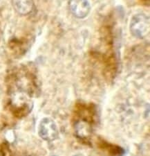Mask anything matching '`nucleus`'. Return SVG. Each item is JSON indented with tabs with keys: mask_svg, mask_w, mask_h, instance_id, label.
I'll return each instance as SVG.
<instances>
[{
	"mask_svg": "<svg viewBox=\"0 0 150 156\" xmlns=\"http://www.w3.org/2000/svg\"><path fill=\"white\" fill-rule=\"evenodd\" d=\"M97 148L109 156H122L124 150L118 145L112 144L102 137H97L96 140Z\"/></svg>",
	"mask_w": 150,
	"mask_h": 156,
	"instance_id": "5",
	"label": "nucleus"
},
{
	"mask_svg": "<svg viewBox=\"0 0 150 156\" xmlns=\"http://www.w3.org/2000/svg\"><path fill=\"white\" fill-rule=\"evenodd\" d=\"M99 44L91 51V57L101 69L107 81H112L116 77L118 62L114 47L113 27L110 24L101 28Z\"/></svg>",
	"mask_w": 150,
	"mask_h": 156,
	"instance_id": "1",
	"label": "nucleus"
},
{
	"mask_svg": "<svg viewBox=\"0 0 150 156\" xmlns=\"http://www.w3.org/2000/svg\"><path fill=\"white\" fill-rule=\"evenodd\" d=\"M149 30V20L145 15L138 14L132 18L130 23L131 34L138 38H143L148 34Z\"/></svg>",
	"mask_w": 150,
	"mask_h": 156,
	"instance_id": "4",
	"label": "nucleus"
},
{
	"mask_svg": "<svg viewBox=\"0 0 150 156\" xmlns=\"http://www.w3.org/2000/svg\"><path fill=\"white\" fill-rule=\"evenodd\" d=\"M12 5L15 10L23 16L31 13L34 8L32 0H12Z\"/></svg>",
	"mask_w": 150,
	"mask_h": 156,
	"instance_id": "7",
	"label": "nucleus"
},
{
	"mask_svg": "<svg viewBox=\"0 0 150 156\" xmlns=\"http://www.w3.org/2000/svg\"><path fill=\"white\" fill-rule=\"evenodd\" d=\"M38 134L42 140L53 142L59 136L58 128L53 119L49 117L43 118L39 122Z\"/></svg>",
	"mask_w": 150,
	"mask_h": 156,
	"instance_id": "3",
	"label": "nucleus"
},
{
	"mask_svg": "<svg viewBox=\"0 0 150 156\" xmlns=\"http://www.w3.org/2000/svg\"><path fill=\"white\" fill-rule=\"evenodd\" d=\"M74 156H84V155L82 154H77V155H75Z\"/></svg>",
	"mask_w": 150,
	"mask_h": 156,
	"instance_id": "9",
	"label": "nucleus"
},
{
	"mask_svg": "<svg viewBox=\"0 0 150 156\" xmlns=\"http://www.w3.org/2000/svg\"><path fill=\"white\" fill-rule=\"evenodd\" d=\"M142 2H143V3L145 4L146 5L147 4L149 5V0H142Z\"/></svg>",
	"mask_w": 150,
	"mask_h": 156,
	"instance_id": "8",
	"label": "nucleus"
},
{
	"mask_svg": "<svg viewBox=\"0 0 150 156\" xmlns=\"http://www.w3.org/2000/svg\"><path fill=\"white\" fill-rule=\"evenodd\" d=\"M99 120V112L96 104L83 101L76 103L72 112L71 125L76 138L81 142L91 144Z\"/></svg>",
	"mask_w": 150,
	"mask_h": 156,
	"instance_id": "2",
	"label": "nucleus"
},
{
	"mask_svg": "<svg viewBox=\"0 0 150 156\" xmlns=\"http://www.w3.org/2000/svg\"><path fill=\"white\" fill-rule=\"evenodd\" d=\"M69 8L74 16L80 19L87 17L91 9L87 0H70Z\"/></svg>",
	"mask_w": 150,
	"mask_h": 156,
	"instance_id": "6",
	"label": "nucleus"
}]
</instances>
